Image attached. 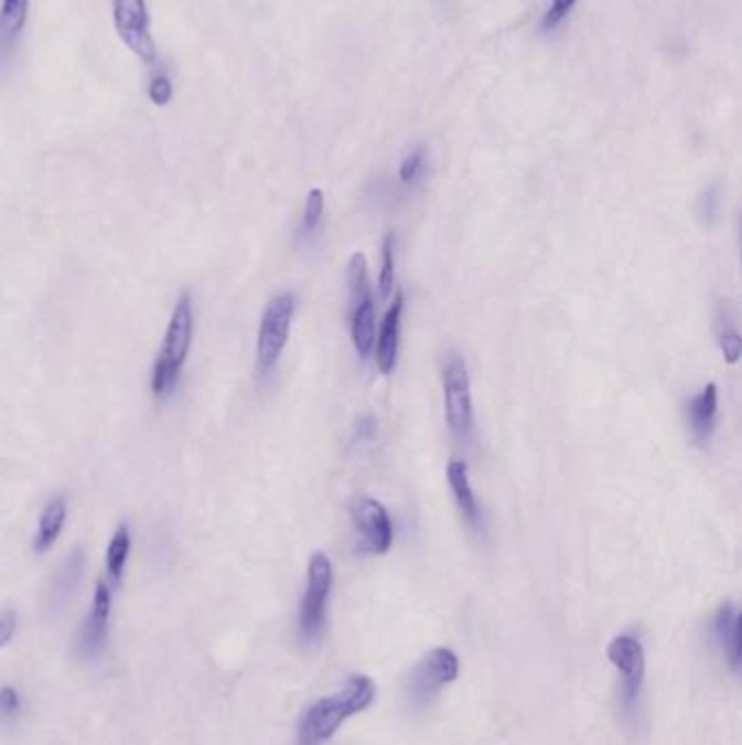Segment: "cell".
I'll return each instance as SVG.
<instances>
[{
	"instance_id": "cell-1",
	"label": "cell",
	"mask_w": 742,
	"mask_h": 745,
	"mask_svg": "<svg viewBox=\"0 0 742 745\" xmlns=\"http://www.w3.org/2000/svg\"><path fill=\"white\" fill-rule=\"evenodd\" d=\"M377 695V684L373 678L357 673L351 675L337 693L321 698L308 709L299 726V744L321 745L330 742L337 733L342 722L366 711Z\"/></svg>"
},
{
	"instance_id": "cell-29",
	"label": "cell",
	"mask_w": 742,
	"mask_h": 745,
	"mask_svg": "<svg viewBox=\"0 0 742 745\" xmlns=\"http://www.w3.org/2000/svg\"><path fill=\"white\" fill-rule=\"evenodd\" d=\"M375 432H377V423H375L373 416L359 418V423H357V427H355V436H357L359 440H373V438H375Z\"/></svg>"
},
{
	"instance_id": "cell-2",
	"label": "cell",
	"mask_w": 742,
	"mask_h": 745,
	"mask_svg": "<svg viewBox=\"0 0 742 745\" xmlns=\"http://www.w3.org/2000/svg\"><path fill=\"white\" fill-rule=\"evenodd\" d=\"M192 340H194V306H192V295L183 290L174 301V308H172V315L165 328L164 342L153 362L151 391L155 400L164 402L176 391L183 366L190 358Z\"/></svg>"
},
{
	"instance_id": "cell-19",
	"label": "cell",
	"mask_w": 742,
	"mask_h": 745,
	"mask_svg": "<svg viewBox=\"0 0 742 745\" xmlns=\"http://www.w3.org/2000/svg\"><path fill=\"white\" fill-rule=\"evenodd\" d=\"M351 336L357 353L366 358L375 347V304L373 297H366L353 304L351 310Z\"/></svg>"
},
{
	"instance_id": "cell-15",
	"label": "cell",
	"mask_w": 742,
	"mask_h": 745,
	"mask_svg": "<svg viewBox=\"0 0 742 745\" xmlns=\"http://www.w3.org/2000/svg\"><path fill=\"white\" fill-rule=\"evenodd\" d=\"M741 613L734 604H723L714 615V637L723 650L725 661L730 662L734 671H739L741 667Z\"/></svg>"
},
{
	"instance_id": "cell-21",
	"label": "cell",
	"mask_w": 742,
	"mask_h": 745,
	"mask_svg": "<svg viewBox=\"0 0 742 745\" xmlns=\"http://www.w3.org/2000/svg\"><path fill=\"white\" fill-rule=\"evenodd\" d=\"M381 255V273H379V290L384 297L390 295L395 286V236H386Z\"/></svg>"
},
{
	"instance_id": "cell-23",
	"label": "cell",
	"mask_w": 742,
	"mask_h": 745,
	"mask_svg": "<svg viewBox=\"0 0 742 745\" xmlns=\"http://www.w3.org/2000/svg\"><path fill=\"white\" fill-rule=\"evenodd\" d=\"M174 96V85L172 79L165 73H158L153 75V79L149 83V98L158 105V107H165Z\"/></svg>"
},
{
	"instance_id": "cell-7",
	"label": "cell",
	"mask_w": 742,
	"mask_h": 745,
	"mask_svg": "<svg viewBox=\"0 0 742 745\" xmlns=\"http://www.w3.org/2000/svg\"><path fill=\"white\" fill-rule=\"evenodd\" d=\"M111 606H114V593L111 584L105 579H98L94 586L92 608L87 610L85 619L79 626L77 639H75V657L82 661L98 659L109 641V621H111Z\"/></svg>"
},
{
	"instance_id": "cell-13",
	"label": "cell",
	"mask_w": 742,
	"mask_h": 745,
	"mask_svg": "<svg viewBox=\"0 0 742 745\" xmlns=\"http://www.w3.org/2000/svg\"><path fill=\"white\" fill-rule=\"evenodd\" d=\"M68 519V499L64 496L51 497L40 512L37 532L33 539V552L46 554L62 536Z\"/></svg>"
},
{
	"instance_id": "cell-10",
	"label": "cell",
	"mask_w": 742,
	"mask_h": 745,
	"mask_svg": "<svg viewBox=\"0 0 742 745\" xmlns=\"http://www.w3.org/2000/svg\"><path fill=\"white\" fill-rule=\"evenodd\" d=\"M607 659L623 673V698L627 706H634L643 691L645 680V648L632 635H619L607 646Z\"/></svg>"
},
{
	"instance_id": "cell-12",
	"label": "cell",
	"mask_w": 742,
	"mask_h": 745,
	"mask_svg": "<svg viewBox=\"0 0 742 745\" xmlns=\"http://www.w3.org/2000/svg\"><path fill=\"white\" fill-rule=\"evenodd\" d=\"M401 315H404V292H397L395 304L386 312L381 330H379V338H377V366L384 375H390L397 366Z\"/></svg>"
},
{
	"instance_id": "cell-17",
	"label": "cell",
	"mask_w": 742,
	"mask_h": 745,
	"mask_svg": "<svg viewBox=\"0 0 742 745\" xmlns=\"http://www.w3.org/2000/svg\"><path fill=\"white\" fill-rule=\"evenodd\" d=\"M26 18H29V0H0V60L2 62L13 53L24 31Z\"/></svg>"
},
{
	"instance_id": "cell-5",
	"label": "cell",
	"mask_w": 742,
	"mask_h": 745,
	"mask_svg": "<svg viewBox=\"0 0 742 745\" xmlns=\"http://www.w3.org/2000/svg\"><path fill=\"white\" fill-rule=\"evenodd\" d=\"M444 414L451 432L466 438L473 432V393L466 362L458 353H449L442 366Z\"/></svg>"
},
{
	"instance_id": "cell-18",
	"label": "cell",
	"mask_w": 742,
	"mask_h": 745,
	"mask_svg": "<svg viewBox=\"0 0 742 745\" xmlns=\"http://www.w3.org/2000/svg\"><path fill=\"white\" fill-rule=\"evenodd\" d=\"M131 528L127 523L118 525V530L111 534L107 552H105V572L111 586H120L127 572V563L131 556Z\"/></svg>"
},
{
	"instance_id": "cell-11",
	"label": "cell",
	"mask_w": 742,
	"mask_h": 745,
	"mask_svg": "<svg viewBox=\"0 0 742 745\" xmlns=\"http://www.w3.org/2000/svg\"><path fill=\"white\" fill-rule=\"evenodd\" d=\"M83 572H85V550L75 547L57 567L53 574L49 590H46V604L51 610H62L71 604L75 597L79 584H82Z\"/></svg>"
},
{
	"instance_id": "cell-22",
	"label": "cell",
	"mask_w": 742,
	"mask_h": 745,
	"mask_svg": "<svg viewBox=\"0 0 742 745\" xmlns=\"http://www.w3.org/2000/svg\"><path fill=\"white\" fill-rule=\"evenodd\" d=\"M22 709H24V702H22L20 691L11 684L0 687V720L13 722L22 715Z\"/></svg>"
},
{
	"instance_id": "cell-28",
	"label": "cell",
	"mask_w": 742,
	"mask_h": 745,
	"mask_svg": "<svg viewBox=\"0 0 742 745\" xmlns=\"http://www.w3.org/2000/svg\"><path fill=\"white\" fill-rule=\"evenodd\" d=\"M717 207H719V196H717V188L712 185V188H708V190L701 194V199H699V214H701V219H703L708 225L714 223V219H717Z\"/></svg>"
},
{
	"instance_id": "cell-26",
	"label": "cell",
	"mask_w": 742,
	"mask_h": 745,
	"mask_svg": "<svg viewBox=\"0 0 742 745\" xmlns=\"http://www.w3.org/2000/svg\"><path fill=\"white\" fill-rule=\"evenodd\" d=\"M578 4V0H551V7L542 20V26L545 29H556L571 11L573 7Z\"/></svg>"
},
{
	"instance_id": "cell-8",
	"label": "cell",
	"mask_w": 742,
	"mask_h": 745,
	"mask_svg": "<svg viewBox=\"0 0 742 745\" xmlns=\"http://www.w3.org/2000/svg\"><path fill=\"white\" fill-rule=\"evenodd\" d=\"M460 675V659L449 648L431 650L418 667L413 669L410 680V698L413 704H427L442 687L455 682Z\"/></svg>"
},
{
	"instance_id": "cell-6",
	"label": "cell",
	"mask_w": 742,
	"mask_h": 745,
	"mask_svg": "<svg viewBox=\"0 0 742 745\" xmlns=\"http://www.w3.org/2000/svg\"><path fill=\"white\" fill-rule=\"evenodd\" d=\"M114 26L125 46L144 64L155 62L158 46L151 33V13L147 0H114Z\"/></svg>"
},
{
	"instance_id": "cell-16",
	"label": "cell",
	"mask_w": 742,
	"mask_h": 745,
	"mask_svg": "<svg viewBox=\"0 0 742 745\" xmlns=\"http://www.w3.org/2000/svg\"><path fill=\"white\" fill-rule=\"evenodd\" d=\"M447 480H449L451 493L455 497V503H458L462 517L471 525H480L482 512H480L477 497L473 493V487H471V480H469V465L464 460H451L449 467H447Z\"/></svg>"
},
{
	"instance_id": "cell-14",
	"label": "cell",
	"mask_w": 742,
	"mask_h": 745,
	"mask_svg": "<svg viewBox=\"0 0 742 745\" xmlns=\"http://www.w3.org/2000/svg\"><path fill=\"white\" fill-rule=\"evenodd\" d=\"M717 413H719V391L717 384H708L686 408L688 429L695 440L703 443L712 436L717 427Z\"/></svg>"
},
{
	"instance_id": "cell-24",
	"label": "cell",
	"mask_w": 742,
	"mask_h": 745,
	"mask_svg": "<svg viewBox=\"0 0 742 745\" xmlns=\"http://www.w3.org/2000/svg\"><path fill=\"white\" fill-rule=\"evenodd\" d=\"M424 170V149H413L410 156H406V160L401 162V168H399V179L404 183H413L420 179Z\"/></svg>"
},
{
	"instance_id": "cell-9",
	"label": "cell",
	"mask_w": 742,
	"mask_h": 745,
	"mask_svg": "<svg viewBox=\"0 0 742 745\" xmlns=\"http://www.w3.org/2000/svg\"><path fill=\"white\" fill-rule=\"evenodd\" d=\"M351 519L366 552L386 554L392 547L395 528L384 503L373 497H357L351 503Z\"/></svg>"
},
{
	"instance_id": "cell-20",
	"label": "cell",
	"mask_w": 742,
	"mask_h": 745,
	"mask_svg": "<svg viewBox=\"0 0 742 745\" xmlns=\"http://www.w3.org/2000/svg\"><path fill=\"white\" fill-rule=\"evenodd\" d=\"M323 212H325V194L323 190L314 188L310 190L308 199H305V210H303V223H301V232L303 234H312L316 232V227L323 221Z\"/></svg>"
},
{
	"instance_id": "cell-3",
	"label": "cell",
	"mask_w": 742,
	"mask_h": 745,
	"mask_svg": "<svg viewBox=\"0 0 742 745\" xmlns=\"http://www.w3.org/2000/svg\"><path fill=\"white\" fill-rule=\"evenodd\" d=\"M333 586V565L325 552H314L308 567V586L299 610V637L305 646H314L327 626V604Z\"/></svg>"
},
{
	"instance_id": "cell-27",
	"label": "cell",
	"mask_w": 742,
	"mask_h": 745,
	"mask_svg": "<svg viewBox=\"0 0 742 745\" xmlns=\"http://www.w3.org/2000/svg\"><path fill=\"white\" fill-rule=\"evenodd\" d=\"M15 630H18V615H15V610L13 608L0 610V650L11 643V639L15 637Z\"/></svg>"
},
{
	"instance_id": "cell-4",
	"label": "cell",
	"mask_w": 742,
	"mask_h": 745,
	"mask_svg": "<svg viewBox=\"0 0 742 745\" xmlns=\"http://www.w3.org/2000/svg\"><path fill=\"white\" fill-rule=\"evenodd\" d=\"M297 310V299L290 292L277 295L264 310L259 331H257V371L261 375H268L290 338V328Z\"/></svg>"
},
{
	"instance_id": "cell-25",
	"label": "cell",
	"mask_w": 742,
	"mask_h": 745,
	"mask_svg": "<svg viewBox=\"0 0 742 745\" xmlns=\"http://www.w3.org/2000/svg\"><path fill=\"white\" fill-rule=\"evenodd\" d=\"M721 351L728 364H736L741 360L742 342L741 333L734 330H725L721 333Z\"/></svg>"
}]
</instances>
